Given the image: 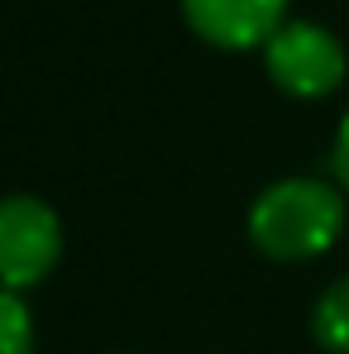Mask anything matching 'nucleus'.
Returning a JSON list of instances; mask_svg holds the SVG:
<instances>
[{
    "instance_id": "obj_1",
    "label": "nucleus",
    "mask_w": 349,
    "mask_h": 354,
    "mask_svg": "<svg viewBox=\"0 0 349 354\" xmlns=\"http://www.w3.org/2000/svg\"><path fill=\"white\" fill-rule=\"evenodd\" d=\"M345 225V196L340 187L321 177H287L258 192L249 206V239L258 254L278 263H301L326 254Z\"/></svg>"
},
{
    "instance_id": "obj_2",
    "label": "nucleus",
    "mask_w": 349,
    "mask_h": 354,
    "mask_svg": "<svg viewBox=\"0 0 349 354\" xmlns=\"http://www.w3.org/2000/svg\"><path fill=\"white\" fill-rule=\"evenodd\" d=\"M62 259V221L39 196H0V288L24 292L39 288Z\"/></svg>"
},
{
    "instance_id": "obj_3",
    "label": "nucleus",
    "mask_w": 349,
    "mask_h": 354,
    "mask_svg": "<svg viewBox=\"0 0 349 354\" xmlns=\"http://www.w3.org/2000/svg\"><path fill=\"white\" fill-rule=\"evenodd\" d=\"M268 77L296 96V101H321L345 82V48L326 24L311 19H287L268 44H263Z\"/></svg>"
},
{
    "instance_id": "obj_4",
    "label": "nucleus",
    "mask_w": 349,
    "mask_h": 354,
    "mask_svg": "<svg viewBox=\"0 0 349 354\" xmlns=\"http://www.w3.org/2000/svg\"><path fill=\"white\" fill-rule=\"evenodd\" d=\"M182 15L216 48H263L287 24V0H182Z\"/></svg>"
},
{
    "instance_id": "obj_5",
    "label": "nucleus",
    "mask_w": 349,
    "mask_h": 354,
    "mask_svg": "<svg viewBox=\"0 0 349 354\" xmlns=\"http://www.w3.org/2000/svg\"><path fill=\"white\" fill-rule=\"evenodd\" d=\"M311 330H316L321 350L349 354V278H335V283L321 292L316 311H311Z\"/></svg>"
},
{
    "instance_id": "obj_6",
    "label": "nucleus",
    "mask_w": 349,
    "mask_h": 354,
    "mask_svg": "<svg viewBox=\"0 0 349 354\" xmlns=\"http://www.w3.org/2000/svg\"><path fill=\"white\" fill-rule=\"evenodd\" d=\"M0 354H34V321L24 301L0 288Z\"/></svg>"
},
{
    "instance_id": "obj_7",
    "label": "nucleus",
    "mask_w": 349,
    "mask_h": 354,
    "mask_svg": "<svg viewBox=\"0 0 349 354\" xmlns=\"http://www.w3.org/2000/svg\"><path fill=\"white\" fill-rule=\"evenodd\" d=\"M335 177H340V192L349 196V115L340 120V134H335Z\"/></svg>"
}]
</instances>
